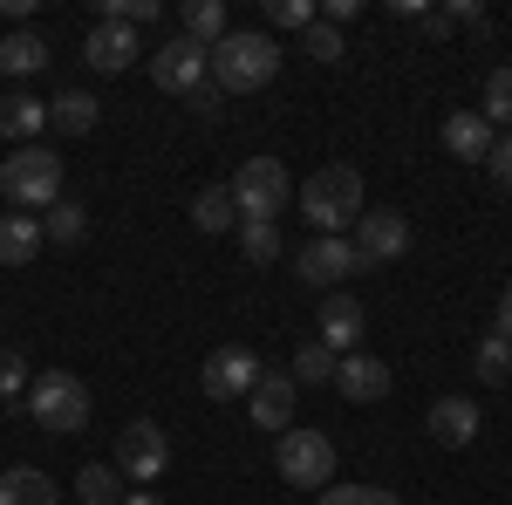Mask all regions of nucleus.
Here are the masks:
<instances>
[{"mask_svg": "<svg viewBox=\"0 0 512 505\" xmlns=\"http://www.w3.org/2000/svg\"><path fill=\"white\" fill-rule=\"evenodd\" d=\"M267 14H274V28H301V35L315 28V7L308 0H267Z\"/></svg>", "mask_w": 512, "mask_h": 505, "instance_id": "obj_33", "label": "nucleus"}, {"mask_svg": "<svg viewBox=\"0 0 512 505\" xmlns=\"http://www.w3.org/2000/svg\"><path fill=\"white\" fill-rule=\"evenodd\" d=\"M76 499L82 505H123V471L117 465H82L76 471Z\"/></svg>", "mask_w": 512, "mask_h": 505, "instance_id": "obj_27", "label": "nucleus"}, {"mask_svg": "<svg viewBox=\"0 0 512 505\" xmlns=\"http://www.w3.org/2000/svg\"><path fill=\"white\" fill-rule=\"evenodd\" d=\"M185 103H192L198 117H219V89H212V76L198 82V89H192V96H185Z\"/></svg>", "mask_w": 512, "mask_h": 505, "instance_id": "obj_36", "label": "nucleus"}, {"mask_svg": "<svg viewBox=\"0 0 512 505\" xmlns=\"http://www.w3.org/2000/svg\"><path fill=\"white\" fill-rule=\"evenodd\" d=\"M349 246H355V267H362V273H369V267H390V260L410 253V219L390 212V205H383V212H362Z\"/></svg>", "mask_w": 512, "mask_h": 505, "instance_id": "obj_8", "label": "nucleus"}, {"mask_svg": "<svg viewBox=\"0 0 512 505\" xmlns=\"http://www.w3.org/2000/svg\"><path fill=\"white\" fill-rule=\"evenodd\" d=\"M28 389V362H21V349H0V396H21Z\"/></svg>", "mask_w": 512, "mask_h": 505, "instance_id": "obj_34", "label": "nucleus"}, {"mask_svg": "<svg viewBox=\"0 0 512 505\" xmlns=\"http://www.w3.org/2000/svg\"><path fill=\"white\" fill-rule=\"evenodd\" d=\"M164 465H171V437H164V424L130 417L123 437H117V471H123V478H137V485H151V478H164Z\"/></svg>", "mask_w": 512, "mask_h": 505, "instance_id": "obj_9", "label": "nucleus"}, {"mask_svg": "<svg viewBox=\"0 0 512 505\" xmlns=\"http://www.w3.org/2000/svg\"><path fill=\"white\" fill-rule=\"evenodd\" d=\"M335 362H342L335 349H321V342H301V355H294V383H335Z\"/></svg>", "mask_w": 512, "mask_h": 505, "instance_id": "obj_30", "label": "nucleus"}, {"mask_svg": "<svg viewBox=\"0 0 512 505\" xmlns=\"http://www.w3.org/2000/svg\"><path fill=\"white\" fill-rule=\"evenodd\" d=\"M205 76H212V48H198L192 35H171L164 48H151V82L164 96H192Z\"/></svg>", "mask_w": 512, "mask_h": 505, "instance_id": "obj_7", "label": "nucleus"}, {"mask_svg": "<svg viewBox=\"0 0 512 505\" xmlns=\"http://www.w3.org/2000/svg\"><path fill=\"white\" fill-rule=\"evenodd\" d=\"M472 369H478V383H512V342L506 335H485V342H478V355H472Z\"/></svg>", "mask_w": 512, "mask_h": 505, "instance_id": "obj_28", "label": "nucleus"}, {"mask_svg": "<svg viewBox=\"0 0 512 505\" xmlns=\"http://www.w3.org/2000/svg\"><path fill=\"white\" fill-rule=\"evenodd\" d=\"M41 233L55 239V246H82V239H89V205L55 198V205H48V219H41Z\"/></svg>", "mask_w": 512, "mask_h": 505, "instance_id": "obj_24", "label": "nucleus"}, {"mask_svg": "<svg viewBox=\"0 0 512 505\" xmlns=\"http://www.w3.org/2000/svg\"><path fill=\"white\" fill-rule=\"evenodd\" d=\"M478 117L492 123V130H499V123L512 130V69H492V76H485V110H478Z\"/></svg>", "mask_w": 512, "mask_h": 505, "instance_id": "obj_29", "label": "nucleus"}, {"mask_svg": "<svg viewBox=\"0 0 512 505\" xmlns=\"http://www.w3.org/2000/svg\"><path fill=\"white\" fill-rule=\"evenodd\" d=\"M267 369H260V355L246 349V342H226V349L205 355V396H253V383H260Z\"/></svg>", "mask_w": 512, "mask_h": 505, "instance_id": "obj_11", "label": "nucleus"}, {"mask_svg": "<svg viewBox=\"0 0 512 505\" xmlns=\"http://www.w3.org/2000/svg\"><path fill=\"white\" fill-rule=\"evenodd\" d=\"M294 273H301L308 287H321V294H342V280H349V273H362V267H355V246H349V239L315 233L301 253H294Z\"/></svg>", "mask_w": 512, "mask_h": 505, "instance_id": "obj_10", "label": "nucleus"}, {"mask_svg": "<svg viewBox=\"0 0 512 505\" xmlns=\"http://www.w3.org/2000/svg\"><path fill=\"white\" fill-rule=\"evenodd\" d=\"M301 48H308V55H315L321 69H328V62H342V35H335V28H328V21H315V28H308V35H301Z\"/></svg>", "mask_w": 512, "mask_h": 505, "instance_id": "obj_32", "label": "nucleus"}, {"mask_svg": "<svg viewBox=\"0 0 512 505\" xmlns=\"http://www.w3.org/2000/svg\"><path fill=\"white\" fill-rule=\"evenodd\" d=\"M137 55H144V41H137V28H130V21H96V28H89V41H82V62H89L96 76H123Z\"/></svg>", "mask_w": 512, "mask_h": 505, "instance_id": "obj_12", "label": "nucleus"}, {"mask_svg": "<svg viewBox=\"0 0 512 505\" xmlns=\"http://www.w3.org/2000/svg\"><path fill=\"white\" fill-rule=\"evenodd\" d=\"M492 171H499V185H512V137H506V144H492Z\"/></svg>", "mask_w": 512, "mask_h": 505, "instance_id": "obj_37", "label": "nucleus"}, {"mask_svg": "<svg viewBox=\"0 0 512 505\" xmlns=\"http://www.w3.org/2000/svg\"><path fill=\"white\" fill-rule=\"evenodd\" d=\"M315 505H403L396 492H383V485H328Z\"/></svg>", "mask_w": 512, "mask_h": 505, "instance_id": "obj_31", "label": "nucleus"}, {"mask_svg": "<svg viewBox=\"0 0 512 505\" xmlns=\"http://www.w3.org/2000/svg\"><path fill=\"white\" fill-rule=\"evenodd\" d=\"M48 130V103L41 96H0V137L7 144H35Z\"/></svg>", "mask_w": 512, "mask_h": 505, "instance_id": "obj_18", "label": "nucleus"}, {"mask_svg": "<svg viewBox=\"0 0 512 505\" xmlns=\"http://www.w3.org/2000/svg\"><path fill=\"white\" fill-rule=\"evenodd\" d=\"M431 437L444 444V451H465L478 437V403L472 396H437L431 403Z\"/></svg>", "mask_w": 512, "mask_h": 505, "instance_id": "obj_16", "label": "nucleus"}, {"mask_svg": "<svg viewBox=\"0 0 512 505\" xmlns=\"http://www.w3.org/2000/svg\"><path fill=\"white\" fill-rule=\"evenodd\" d=\"M499 335L512 342V280H506V294H499Z\"/></svg>", "mask_w": 512, "mask_h": 505, "instance_id": "obj_38", "label": "nucleus"}, {"mask_svg": "<svg viewBox=\"0 0 512 505\" xmlns=\"http://www.w3.org/2000/svg\"><path fill=\"white\" fill-rule=\"evenodd\" d=\"M274 69H280V48L260 28H233V35L212 48V89L219 96H253V89L274 82Z\"/></svg>", "mask_w": 512, "mask_h": 505, "instance_id": "obj_1", "label": "nucleus"}, {"mask_svg": "<svg viewBox=\"0 0 512 505\" xmlns=\"http://www.w3.org/2000/svg\"><path fill=\"white\" fill-rule=\"evenodd\" d=\"M294 198H301V219H308L315 233L342 239L355 219H362V171H355V164H321Z\"/></svg>", "mask_w": 512, "mask_h": 505, "instance_id": "obj_2", "label": "nucleus"}, {"mask_svg": "<svg viewBox=\"0 0 512 505\" xmlns=\"http://www.w3.org/2000/svg\"><path fill=\"white\" fill-rule=\"evenodd\" d=\"M185 35H192L198 48H219V41L233 35V28H226V0H192V7H185Z\"/></svg>", "mask_w": 512, "mask_h": 505, "instance_id": "obj_25", "label": "nucleus"}, {"mask_svg": "<svg viewBox=\"0 0 512 505\" xmlns=\"http://www.w3.org/2000/svg\"><path fill=\"white\" fill-rule=\"evenodd\" d=\"M444 21H451V28H478V21H485V7H478V0H451V7H444Z\"/></svg>", "mask_w": 512, "mask_h": 505, "instance_id": "obj_35", "label": "nucleus"}, {"mask_svg": "<svg viewBox=\"0 0 512 505\" xmlns=\"http://www.w3.org/2000/svg\"><path fill=\"white\" fill-rule=\"evenodd\" d=\"M294 396H301V383L294 376H260L253 383V396H246V410H253V424L260 430H294Z\"/></svg>", "mask_w": 512, "mask_h": 505, "instance_id": "obj_15", "label": "nucleus"}, {"mask_svg": "<svg viewBox=\"0 0 512 505\" xmlns=\"http://www.w3.org/2000/svg\"><path fill=\"white\" fill-rule=\"evenodd\" d=\"M123 505H164L158 492H123Z\"/></svg>", "mask_w": 512, "mask_h": 505, "instance_id": "obj_39", "label": "nucleus"}, {"mask_svg": "<svg viewBox=\"0 0 512 505\" xmlns=\"http://www.w3.org/2000/svg\"><path fill=\"white\" fill-rule=\"evenodd\" d=\"M28 417H35L48 437H76L89 424V383L69 376V369H48L28 383Z\"/></svg>", "mask_w": 512, "mask_h": 505, "instance_id": "obj_4", "label": "nucleus"}, {"mask_svg": "<svg viewBox=\"0 0 512 505\" xmlns=\"http://www.w3.org/2000/svg\"><path fill=\"white\" fill-rule=\"evenodd\" d=\"M444 151L465 157V164H492V123L478 117V110H458V117L444 123Z\"/></svg>", "mask_w": 512, "mask_h": 505, "instance_id": "obj_17", "label": "nucleus"}, {"mask_svg": "<svg viewBox=\"0 0 512 505\" xmlns=\"http://www.w3.org/2000/svg\"><path fill=\"white\" fill-rule=\"evenodd\" d=\"M192 226H198V233H233V226H239L233 192H226V185H205V192L192 198Z\"/></svg>", "mask_w": 512, "mask_h": 505, "instance_id": "obj_23", "label": "nucleus"}, {"mask_svg": "<svg viewBox=\"0 0 512 505\" xmlns=\"http://www.w3.org/2000/svg\"><path fill=\"white\" fill-rule=\"evenodd\" d=\"M103 117V103L89 96V89H62L55 103H48V130H62V137H89Z\"/></svg>", "mask_w": 512, "mask_h": 505, "instance_id": "obj_19", "label": "nucleus"}, {"mask_svg": "<svg viewBox=\"0 0 512 505\" xmlns=\"http://www.w3.org/2000/svg\"><path fill=\"white\" fill-rule=\"evenodd\" d=\"M0 505H55V478L35 465H7L0 471Z\"/></svg>", "mask_w": 512, "mask_h": 505, "instance_id": "obj_21", "label": "nucleus"}, {"mask_svg": "<svg viewBox=\"0 0 512 505\" xmlns=\"http://www.w3.org/2000/svg\"><path fill=\"white\" fill-rule=\"evenodd\" d=\"M226 192H233L239 219H280L287 198H294V185H287V164H280V157H246Z\"/></svg>", "mask_w": 512, "mask_h": 505, "instance_id": "obj_6", "label": "nucleus"}, {"mask_svg": "<svg viewBox=\"0 0 512 505\" xmlns=\"http://www.w3.org/2000/svg\"><path fill=\"white\" fill-rule=\"evenodd\" d=\"M362 321H369V314H362V301H355V294H321V314H315V342L321 349H335V355H349L355 342H362Z\"/></svg>", "mask_w": 512, "mask_h": 505, "instance_id": "obj_14", "label": "nucleus"}, {"mask_svg": "<svg viewBox=\"0 0 512 505\" xmlns=\"http://www.w3.org/2000/svg\"><path fill=\"white\" fill-rule=\"evenodd\" d=\"M239 253L253 260V267H267V260H280V219H239Z\"/></svg>", "mask_w": 512, "mask_h": 505, "instance_id": "obj_26", "label": "nucleus"}, {"mask_svg": "<svg viewBox=\"0 0 512 505\" xmlns=\"http://www.w3.org/2000/svg\"><path fill=\"white\" fill-rule=\"evenodd\" d=\"M41 69H48V41H41L35 28L0 41V76H41Z\"/></svg>", "mask_w": 512, "mask_h": 505, "instance_id": "obj_22", "label": "nucleus"}, {"mask_svg": "<svg viewBox=\"0 0 512 505\" xmlns=\"http://www.w3.org/2000/svg\"><path fill=\"white\" fill-rule=\"evenodd\" d=\"M0 198L14 212H48L62 198V157L48 144H14L7 164H0Z\"/></svg>", "mask_w": 512, "mask_h": 505, "instance_id": "obj_3", "label": "nucleus"}, {"mask_svg": "<svg viewBox=\"0 0 512 505\" xmlns=\"http://www.w3.org/2000/svg\"><path fill=\"white\" fill-rule=\"evenodd\" d=\"M41 219H28V212H14V219H0V267H35L41 253Z\"/></svg>", "mask_w": 512, "mask_h": 505, "instance_id": "obj_20", "label": "nucleus"}, {"mask_svg": "<svg viewBox=\"0 0 512 505\" xmlns=\"http://www.w3.org/2000/svg\"><path fill=\"white\" fill-rule=\"evenodd\" d=\"M335 389H342L349 403H383V396H390V362L369 355V349H349L335 362Z\"/></svg>", "mask_w": 512, "mask_h": 505, "instance_id": "obj_13", "label": "nucleus"}, {"mask_svg": "<svg viewBox=\"0 0 512 505\" xmlns=\"http://www.w3.org/2000/svg\"><path fill=\"white\" fill-rule=\"evenodd\" d=\"M274 471L294 492H328L335 485V444H328V430H280Z\"/></svg>", "mask_w": 512, "mask_h": 505, "instance_id": "obj_5", "label": "nucleus"}]
</instances>
